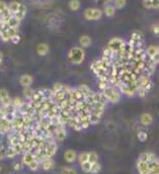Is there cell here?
Here are the masks:
<instances>
[{
    "instance_id": "1",
    "label": "cell",
    "mask_w": 159,
    "mask_h": 174,
    "mask_svg": "<svg viewBox=\"0 0 159 174\" xmlns=\"http://www.w3.org/2000/svg\"><path fill=\"white\" fill-rule=\"evenodd\" d=\"M85 58V53L83 49L80 47H74L72 48L68 53V60L72 64L79 65L83 62Z\"/></svg>"
},
{
    "instance_id": "2",
    "label": "cell",
    "mask_w": 159,
    "mask_h": 174,
    "mask_svg": "<svg viewBox=\"0 0 159 174\" xmlns=\"http://www.w3.org/2000/svg\"><path fill=\"white\" fill-rule=\"evenodd\" d=\"M102 94L105 97L107 101H110L112 103H117L121 100V94L120 91L117 87L114 86H108L105 88L104 90H102Z\"/></svg>"
},
{
    "instance_id": "3",
    "label": "cell",
    "mask_w": 159,
    "mask_h": 174,
    "mask_svg": "<svg viewBox=\"0 0 159 174\" xmlns=\"http://www.w3.org/2000/svg\"><path fill=\"white\" fill-rule=\"evenodd\" d=\"M125 44L126 43L122 40L120 38H112V40H110L108 44V49H110V50L114 54H117L120 52L123 48L125 47Z\"/></svg>"
},
{
    "instance_id": "4",
    "label": "cell",
    "mask_w": 159,
    "mask_h": 174,
    "mask_svg": "<svg viewBox=\"0 0 159 174\" xmlns=\"http://www.w3.org/2000/svg\"><path fill=\"white\" fill-rule=\"evenodd\" d=\"M83 15L86 20H98L101 17L102 11L98 8H87L85 9Z\"/></svg>"
},
{
    "instance_id": "5",
    "label": "cell",
    "mask_w": 159,
    "mask_h": 174,
    "mask_svg": "<svg viewBox=\"0 0 159 174\" xmlns=\"http://www.w3.org/2000/svg\"><path fill=\"white\" fill-rule=\"evenodd\" d=\"M145 53H146L147 57L150 59V60L153 62L155 64H158V61H159V48L158 46H154V45H151L145 50Z\"/></svg>"
},
{
    "instance_id": "6",
    "label": "cell",
    "mask_w": 159,
    "mask_h": 174,
    "mask_svg": "<svg viewBox=\"0 0 159 174\" xmlns=\"http://www.w3.org/2000/svg\"><path fill=\"white\" fill-rule=\"evenodd\" d=\"M11 101H12V99L10 98V96H9L8 91L4 89V88L0 89V103H1V106L4 107L10 106Z\"/></svg>"
},
{
    "instance_id": "7",
    "label": "cell",
    "mask_w": 159,
    "mask_h": 174,
    "mask_svg": "<svg viewBox=\"0 0 159 174\" xmlns=\"http://www.w3.org/2000/svg\"><path fill=\"white\" fill-rule=\"evenodd\" d=\"M57 152V144L55 142H47V145L44 150V153L47 158H52Z\"/></svg>"
},
{
    "instance_id": "8",
    "label": "cell",
    "mask_w": 159,
    "mask_h": 174,
    "mask_svg": "<svg viewBox=\"0 0 159 174\" xmlns=\"http://www.w3.org/2000/svg\"><path fill=\"white\" fill-rule=\"evenodd\" d=\"M155 159H157V157L152 152H144V153L140 154V156H139V160L144 161V162H146L148 164L151 163L152 161H154Z\"/></svg>"
},
{
    "instance_id": "9",
    "label": "cell",
    "mask_w": 159,
    "mask_h": 174,
    "mask_svg": "<svg viewBox=\"0 0 159 174\" xmlns=\"http://www.w3.org/2000/svg\"><path fill=\"white\" fill-rule=\"evenodd\" d=\"M34 81V78H32V75H28V74H25L21 76L19 78V83H21V86L24 87H29Z\"/></svg>"
},
{
    "instance_id": "10",
    "label": "cell",
    "mask_w": 159,
    "mask_h": 174,
    "mask_svg": "<svg viewBox=\"0 0 159 174\" xmlns=\"http://www.w3.org/2000/svg\"><path fill=\"white\" fill-rule=\"evenodd\" d=\"M137 169H138L139 174H150V172H149L148 163L144 162V161H142V160H138Z\"/></svg>"
},
{
    "instance_id": "11",
    "label": "cell",
    "mask_w": 159,
    "mask_h": 174,
    "mask_svg": "<svg viewBox=\"0 0 159 174\" xmlns=\"http://www.w3.org/2000/svg\"><path fill=\"white\" fill-rule=\"evenodd\" d=\"M64 158L68 163H73L77 158V154L74 150H67L64 153Z\"/></svg>"
},
{
    "instance_id": "12",
    "label": "cell",
    "mask_w": 159,
    "mask_h": 174,
    "mask_svg": "<svg viewBox=\"0 0 159 174\" xmlns=\"http://www.w3.org/2000/svg\"><path fill=\"white\" fill-rule=\"evenodd\" d=\"M152 121H153V117L148 113H145L140 117V123L143 126H149V124H152Z\"/></svg>"
},
{
    "instance_id": "13",
    "label": "cell",
    "mask_w": 159,
    "mask_h": 174,
    "mask_svg": "<svg viewBox=\"0 0 159 174\" xmlns=\"http://www.w3.org/2000/svg\"><path fill=\"white\" fill-rule=\"evenodd\" d=\"M55 136L57 137V139L59 141H64L66 138V131L65 128L63 124H60V126L57 127V130L55 132Z\"/></svg>"
},
{
    "instance_id": "14",
    "label": "cell",
    "mask_w": 159,
    "mask_h": 174,
    "mask_svg": "<svg viewBox=\"0 0 159 174\" xmlns=\"http://www.w3.org/2000/svg\"><path fill=\"white\" fill-rule=\"evenodd\" d=\"M26 11H28V9H26V6L25 4H21V7H19L18 9V11L16 12V13L13 15L16 19H18L19 21L22 20V19L25 18V16L26 14Z\"/></svg>"
},
{
    "instance_id": "15",
    "label": "cell",
    "mask_w": 159,
    "mask_h": 174,
    "mask_svg": "<svg viewBox=\"0 0 159 174\" xmlns=\"http://www.w3.org/2000/svg\"><path fill=\"white\" fill-rule=\"evenodd\" d=\"M149 165V172L150 174H159V161L158 159H155L152 161L151 163L148 164Z\"/></svg>"
},
{
    "instance_id": "16",
    "label": "cell",
    "mask_w": 159,
    "mask_h": 174,
    "mask_svg": "<svg viewBox=\"0 0 159 174\" xmlns=\"http://www.w3.org/2000/svg\"><path fill=\"white\" fill-rule=\"evenodd\" d=\"M143 3V6L145 8H154V9H157L159 7V1L158 0H144V1H142Z\"/></svg>"
},
{
    "instance_id": "17",
    "label": "cell",
    "mask_w": 159,
    "mask_h": 174,
    "mask_svg": "<svg viewBox=\"0 0 159 174\" xmlns=\"http://www.w3.org/2000/svg\"><path fill=\"white\" fill-rule=\"evenodd\" d=\"M41 165L43 167V169L48 171V170H51L52 168H54L55 163L51 158H48V159H45L43 162H41Z\"/></svg>"
},
{
    "instance_id": "18",
    "label": "cell",
    "mask_w": 159,
    "mask_h": 174,
    "mask_svg": "<svg viewBox=\"0 0 159 174\" xmlns=\"http://www.w3.org/2000/svg\"><path fill=\"white\" fill-rule=\"evenodd\" d=\"M21 3H19L17 1H12V2H10L7 5V7L9 9V11L11 12V14L14 15L16 12L18 11V9H19V7H21Z\"/></svg>"
},
{
    "instance_id": "19",
    "label": "cell",
    "mask_w": 159,
    "mask_h": 174,
    "mask_svg": "<svg viewBox=\"0 0 159 174\" xmlns=\"http://www.w3.org/2000/svg\"><path fill=\"white\" fill-rule=\"evenodd\" d=\"M91 38L89 37V35H82V37H80V39H79V44L81 45V47L83 48H86V47H89V46L91 45Z\"/></svg>"
},
{
    "instance_id": "20",
    "label": "cell",
    "mask_w": 159,
    "mask_h": 174,
    "mask_svg": "<svg viewBox=\"0 0 159 174\" xmlns=\"http://www.w3.org/2000/svg\"><path fill=\"white\" fill-rule=\"evenodd\" d=\"M49 52V46L47 44H40L37 47V53L40 56H46Z\"/></svg>"
},
{
    "instance_id": "21",
    "label": "cell",
    "mask_w": 159,
    "mask_h": 174,
    "mask_svg": "<svg viewBox=\"0 0 159 174\" xmlns=\"http://www.w3.org/2000/svg\"><path fill=\"white\" fill-rule=\"evenodd\" d=\"M77 89L80 91L82 94L84 95L85 99H86V98H87L88 96H90L92 93H93V92H92V91L90 90V88H89L87 85H84V84H83V85H80V86L77 88Z\"/></svg>"
},
{
    "instance_id": "22",
    "label": "cell",
    "mask_w": 159,
    "mask_h": 174,
    "mask_svg": "<svg viewBox=\"0 0 159 174\" xmlns=\"http://www.w3.org/2000/svg\"><path fill=\"white\" fill-rule=\"evenodd\" d=\"M32 160H35V156L32 152H25L24 155V158H22V164L28 166L29 163L32 162Z\"/></svg>"
},
{
    "instance_id": "23",
    "label": "cell",
    "mask_w": 159,
    "mask_h": 174,
    "mask_svg": "<svg viewBox=\"0 0 159 174\" xmlns=\"http://www.w3.org/2000/svg\"><path fill=\"white\" fill-rule=\"evenodd\" d=\"M19 22H21V21H19L18 19H16L14 16L12 15V17L9 19L8 22L6 24V25H7L8 28H16V29H17L18 27H19Z\"/></svg>"
},
{
    "instance_id": "24",
    "label": "cell",
    "mask_w": 159,
    "mask_h": 174,
    "mask_svg": "<svg viewBox=\"0 0 159 174\" xmlns=\"http://www.w3.org/2000/svg\"><path fill=\"white\" fill-rule=\"evenodd\" d=\"M131 41L132 42H143V35H142V32L139 31H134L132 32Z\"/></svg>"
},
{
    "instance_id": "25",
    "label": "cell",
    "mask_w": 159,
    "mask_h": 174,
    "mask_svg": "<svg viewBox=\"0 0 159 174\" xmlns=\"http://www.w3.org/2000/svg\"><path fill=\"white\" fill-rule=\"evenodd\" d=\"M102 12H104V14L108 16V17H112V16H114L115 14V8L112 5H107Z\"/></svg>"
},
{
    "instance_id": "26",
    "label": "cell",
    "mask_w": 159,
    "mask_h": 174,
    "mask_svg": "<svg viewBox=\"0 0 159 174\" xmlns=\"http://www.w3.org/2000/svg\"><path fill=\"white\" fill-rule=\"evenodd\" d=\"M68 5H69V8H70L72 11H76L80 8L81 4H80V1H78V0H71V1H69Z\"/></svg>"
},
{
    "instance_id": "27",
    "label": "cell",
    "mask_w": 159,
    "mask_h": 174,
    "mask_svg": "<svg viewBox=\"0 0 159 174\" xmlns=\"http://www.w3.org/2000/svg\"><path fill=\"white\" fill-rule=\"evenodd\" d=\"M88 162L94 164L98 162V155L95 152H88Z\"/></svg>"
},
{
    "instance_id": "28",
    "label": "cell",
    "mask_w": 159,
    "mask_h": 174,
    "mask_svg": "<svg viewBox=\"0 0 159 174\" xmlns=\"http://www.w3.org/2000/svg\"><path fill=\"white\" fill-rule=\"evenodd\" d=\"M101 170V165L99 164L98 162L94 163V164H91V169H90V172L91 174H97L100 172Z\"/></svg>"
},
{
    "instance_id": "29",
    "label": "cell",
    "mask_w": 159,
    "mask_h": 174,
    "mask_svg": "<svg viewBox=\"0 0 159 174\" xmlns=\"http://www.w3.org/2000/svg\"><path fill=\"white\" fill-rule=\"evenodd\" d=\"M22 100L19 97H14L11 101V106H13L14 108H19L21 106H22Z\"/></svg>"
},
{
    "instance_id": "30",
    "label": "cell",
    "mask_w": 159,
    "mask_h": 174,
    "mask_svg": "<svg viewBox=\"0 0 159 174\" xmlns=\"http://www.w3.org/2000/svg\"><path fill=\"white\" fill-rule=\"evenodd\" d=\"M28 168L32 170V171H36V170L39 169L40 167V162H38L37 160H32L31 163L28 164Z\"/></svg>"
},
{
    "instance_id": "31",
    "label": "cell",
    "mask_w": 159,
    "mask_h": 174,
    "mask_svg": "<svg viewBox=\"0 0 159 174\" xmlns=\"http://www.w3.org/2000/svg\"><path fill=\"white\" fill-rule=\"evenodd\" d=\"M78 160L80 164L84 163V162H88V152H83L81 153L80 155L78 156Z\"/></svg>"
},
{
    "instance_id": "32",
    "label": "cell",
    "mask_w": 159,
    "mask_h": 174,
    "mask_svg": "<svg viewBox=\"0 0 159 174\" xmlns=\"http://www.w3.org/2000/svg\"><path fill=\"white\" fill-rule=\"evenodd\" d=\"M81 169L82 171H84L86 173H89L90 172V169H91V163L89 162H84L81 164Z\"/></svg>"
},
{
    "instance_id": "33",
    "label": "cell",
    "mask_w": 159,
    "mask_h": 174,
    "mask_svg": "<svg viewBox=\"0 0 159 174\" xmlns=\"http://www.w3.org/2000/svg\"><path fill=\"white\" fill-rule=\"evenodd\" d=\"M34 91H35V90H32V88H29V87H25V89H24V95H25V96L26 98L31 99L32 95V93H34Z\"/></svg>"
},
{
    "instance_id": "34",
    "label": "cell",
    "mask_w": 159,
    "mask_h": 174,
    "mask_svg": "<svg viewBox=\"0 0 159 174\" xmlns=\"http://www.w3.org/2000/svg\"><path fill=\"white\" fill-rule=\"evenodd\" d=\"M126 2L125 0H117V1H115V8H118V9H122L123 7H125L126 5Z\"/></svg>"
},
{
    "instance_id": "35",
    "label": "cell",
    "mask_w": 159,
    "mask_h": 174,
    "mask_svg": "<svg viewBox=\"0 0 159 174\" xmlns=\"http://www.w3.org/2000/svg\"><path fill=\"white\" fill-rule=\"evenodd\" d=\"M137 137H138V140L140 141V142H145V141L147 140V138H148V135H147V133H145V132H139L138 135H137Z\"/></svg>"
},
{
    "instance_id": "36",
    "label": "cell",
    "mask_w": 159,
    "mask_h": 174,
    "mask_svg": "<svg viewBox=\"0 0 159 174\" xmlns=\"http://www.w3.org/2000/svg\"><path fill=\"white\" fill-rule=\"evenodd\" d=\"M61 174H76V170L71 168V167H65L62 169Z\"/></svg>"
},
{
    "instance_id": "37",
    "label": "cell",
    "mask_w": 159,
    "mask_h": 174,
    "mask_svg": "<svg viewBox=\"0 0 159 174\" xmlns=\"http://www.w3.org/2000/svg\"><path fill=\"white\" fill-rule=\"evenodd\" d=\"M0 37H1V40L3 42H8V41H10V38L8 37V35H7V32H6V31L4 29L1 34H0Z\"/></svg>"
},
{
    "instance_id": "38",
    "label": "cell",
    "mask_w": 159,
    "mask_h": 174,
    "mask_svg": "<svg viewBox=\"0 0 159 174\" xmlns=\"http://www.w3.org/2000/svg\"><path fill=\"white\" fill-rule=\"evenodd\" d=\"M62 88H63V84L55 83L54 86H53V92H58V91H61Z\"/></svg>"
},
{
    "instance_id": "39",
    "label": "cell",
    "mask_w": 159,
    "mask_h": 174,
    "mask_svg": "<svg viewBox=\"0 0 159 174\" xmlns=\"http://www.w3.org/2000/svg\"><path fill=\"white\" fill-rule=\"evenodd\" d=\"M10 42L12 43V44H14V45L18 44V43L21 42V37H19V35L17 34V35H13V37L10 39Z\"/></svg>"
},
{
    "instance_id": "40",
    "label": "cell",
    "mask_w": 159,
    "mask_h": 174,
    "mask_svg": "<svg viewBox=\"0 0 159 174\" xmlns=\"http://www.w3.org/2000/svg\"><path fill=\"white\" fill-rule=\"evenodd\" d=\"M152 31H153L154 35H158V34H159V27H158V24H154L153 27H152Z\"/></svg>"
},
{
    "instance_id": "41",
    "label": "cell",
    "mask_w": 159,
    "mask_h": 174,
    "mask_svg": "<svg viewBox=\"0 0 159 174\" xmlns=\"http://www.w3.org/2000/svg\"><path fill=\"white\" fill-rule=\"evenodd\" d=\"M6 8H7V4L4 1H0V12L3 11Z\"/></svg>"
},
{
    "instance_id": "42",
    "label": "cell",
    "mask_w": 159,
    "mask_h": 174,
    "mask_svg": "<svg viewBox=\"0 0 159 174\" xmlns=\"http://www.w3.org/2000/svg\"><path fill=\"white\" fill-rule=\"evenodd\" d=\"M13 168H14V170H19L21 168V163H19V162L14 163V167H13Z\"/></svg>"
},
{
    "instance_id": "43",
    "label": "cell",
    "mask_w": 159,
    "mask_h": 174,
    "mask_svg": "<svg viewBox=\"0 0 159 174\" xmlns=\"http://www.w3.org/2000/svg\"><path fill=\"white\" fill-rule=\"evenodd\" d=\"M4 152H5V150H3V148L2 146H0V160H1L3 157H4Z\"/></svg>"
},
{
    "instance_id": "44",
    "label": "cell",
    "mask_w": 159,
    "mask_h": 174,
    "mask_svg": "<svg viewBox=\"0 0 159 174\" xmlns=\"http://www.w3.org/2000/svg\"><path fill=\"white\" fill-rule=\"evenodd\" d=\"M3 60V54L0 52V61H2Z\"/></svg>"
},
{
    "instance_id": "45",
    "label": "cell",
    "mask_w": 159,
    "mask_h": 174,
    "mask_svg": "<svg viewBox=\"0 0 159 174\" xmlns=\"http://www.w3.org/2000/svg\"><path fill=\"white\" fill-rule=\"evenodd\" d=\"M2 65H3V63H2V61H0V68L2 67Z\"/></svg>"
},
{
    "instance_id": "46",
    "label": "cell",
    "mask_w": 159,
    "mask_h": 174,
    "mask_svg": "<svg viewBox=\"0 0 159 174\" xmlns=\"http://www.w3.org/2000/svg\"><path fill=\"white\" fill-rule=\"evenodd\" d=\"M1 170H2V166H0V171H1Z\"/></svg>"
},
{
    "instance_id": "47",
    "label": "cell",
    "mask_w": 159,
    "mask_h": 174,
    "mask_svg": "<svg viewBox=\"0 0 159 174\" xmlns=\"http://www.w3.org/2000/svg\"><path fill=\"white\" fill-rule=\"evenodd\" d=\"M0 22H1V19H0Z\"/></svg>"
}]
</instances>
